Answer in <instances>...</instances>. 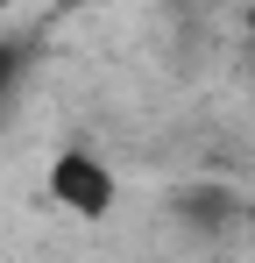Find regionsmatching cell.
<instances>
[{"mask_svg": "<svg viewBox=\"0 0 255 263\" xmlns=\"http://www.w3.org/2000/svg\"><path fill=\"white\" fill-rule=\"evenodd\" d=\"M50 199L64 206V214H78V220H99V214H114V171L99 164V157H57L50 164Z\"/></svg>", "mask_w": 255, "mask_h": 263, "instance_id": "6da1fadb", "label": "cell"}, {"mask_svg": "<svg viewBox=\"0 0 255 263\" xmlns=\"http://www.w3.org/2000/svg\"><path fill=\"white\" fill-rule=\"evenodd\" d=\"M0 7H14V0H0Z\"/></svg>", "mask_w": 255, "mask_h": 263, "instance_id": "7a4b0ae2", "label": "cell"}, {"mask_svg": "<svg viewBox=\"0 0 255 263\" xmlns=\"http://www.w3.org/2000/svg\"><path fill=\"white\" fill-rule=\"evenodd\" d=\"M85 7H92V0H85Z\"/></svg>", "mask_w": 255, "mask_h": 263, "instance_id": "3957f363", "label": "cell"}]
</instances>
